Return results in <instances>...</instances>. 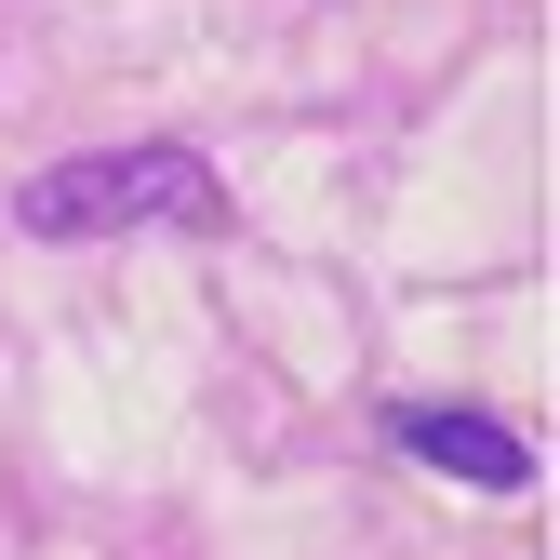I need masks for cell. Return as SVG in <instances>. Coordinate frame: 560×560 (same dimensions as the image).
Returning a JSON list of instances; mask_svg holds the SVG:
<instances>
[{
	"label": "cell",
	"instance_id": "cell-1",
	"mask_svg": "<svg viewBox=\"0 0 560 560\" xmlns=\"http://www.w3.org/2000/svg\"><path fill=\"white\" fill-rule=\"evenodd\" d=\"M14 228L27 241H120V228H174V241H228V174L148 133V148H94V161H54L14 187Z\"/></svg>",
	"mask_w": 560,
	"mask_h": 560
},
{
	"label": "cell",
	"instance_id": "cell-2",
	"mask_svg": "<svg viewBox=\"0 0 560 560\" xmlns=\"http://www.w3.org/2000/svg\"><path fill=\"white\" fill-rule=\"evenodd\" d=\"M387 454L467 480V494H521V480H534V441L494 428V413H467V400H387Z\"/></svg>",
	"mask_w": 560,
	"mask_h": 560
}]
</instances>
